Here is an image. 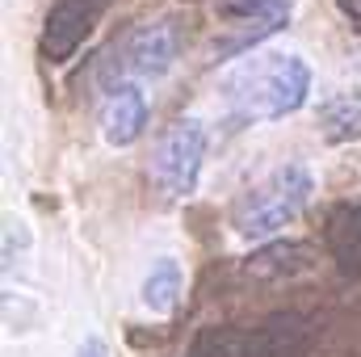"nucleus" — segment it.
Instances as JSON below:
<instances>
[{"instance_id":"obj_1","label":"nucleus","mask_w":361,"mask_h":357,"mask_svg":"<svg viewBox=\"0 0 361 357\" xmlns=\"http://www.w3.org/2000/svg\"><path fill=\"white\" fill-rule=\"evenodd\" d=\"M311 97V68L302 55H248L227 72L223 101L240 122H281L298 114Z\"/></svg>"},{"instance_id":"obj_2","label":"nucleus","mask_w":361,"mask_h":357,"mask_svg":"<svg viewBox=\"0 0 361 357\" xmlns=\"http://www.w3.org/2000/svg\"><path fill=\"white\" fill-rule=\"evenodd\" d=\"M189 38V17L185 13H160L152 21H139L126 30L101 59V85H139V80H160L173 72V63L185 51Z\"/></svg>"},{"instance_id":"obj_3","label":"nucleus","mask_w":361,"mask_h":357,"mask_svg":"<svg viewBox=\"0 0 361 357\" xmlns=\"http://www.w3.org/2000/svg\"><path fill=\"white\" fill-rule=\"evenodd\" d=\"M311 193H315L311 169L298 160H286L231 202V227L244 240H269L307 210Z\"/></svg>"},{"instance_id":"obj_4","label":"nucleus","mask_w":361,"mask_h":357,"mask_svg":"<svg viewBox=\"0 0 361 357\" xmlns=\"http://www.w3.org/2000/svg\"><path fill=\"white\" fill-rule=\"evenodd\" d=\"M206 147L210 135L197 118H177L169 122L147 156V177L164 198H189L202 181V164H206Z\"/></svg>"},{"instance_id":"obj_5","label":"nucleus","mask_w":361,"mask_h":357,"mask_svg":"<svg viewBox=\"0 0 361 357\" xmlns=\"http://www.w3.org/2000/svg\"><path fill=\"white\" fill-rule=\"evenodd\" d=\"M319 337V315L302 307H281L257 328L240 332L235 357H302Z\"/></svg>"},{"instance_id":"obj_6","label":"nucleus","mask_w":361,"mask_h":357,"mask_svg":"<svg viewBox=\"0 0 361 357\" xmlns=\"http://www.w3.org/2000/svg\"><path fill=\"white\" fill-rule=\"evenodd\" d=\"M109 4L114 0H51L47 21H42V38H38L42 63H68V59H76V51L85 47V38L101 25V17L109 13Z\"/></svg>"},{"instance_id":"obj_7","label":"nucleus","mask_w":361,"mask_h":357,"mask_svg":"<svg viewBox=\"0 0 361 357\" xmlns=\"http://www.w3.org/2000/svg\"><path fill=\"white\" fill-rule=\"evenodd\" d=\"M319 240L336 273L349 282H361V198H341L336 206H328Z\"/></svg>"},{"instance_id":"obj_8","label":"nucleus","mask_w":361,"mask_h":357,"mask_svg":"<svg viewBox=\"0 0 361 357\" xmlns=\"http://www.w3.org/2000/svg\"><path fill=\"white\" fill-rule=\"evenodd\" d=\"M147 118H152V105L139 85H114L105 89L101 101V135L109 147H130L135 139H143L147 131Z\"/></svg>"},{"instance_id":"obj_9","label":"nucleus","mask_w":361,"mask_h":357,"mask_svg":"<svg viewBox=\"0 0 361 357\" xmlns=\"http://www.w3.org/2000/svg\"><path fill=\"white\" fill-rule=\"evenodd\" d=\"M311 265H315V244H307V240H269V244H261L257 253H248L240 261V273L269 286V282H290V277L307 273Z\"/></svg>"},{"instance_id":"obj_10","label":"nucleus","mask_w":361,"mask_h":357,"mask_svg":"<svg viewBox=\"0 0 361 357\" xmlns=\"http://www.w3.org/2000/svg\"><path fill=\"white\" fill-rule=\"evenodd\" d=\"M315 126L328 143L345 147V143H361V89H345L328 97L315 114Z\"/></svg>"},{"instance_id":"obj_11","label":"nucleus","mask_w":361,"mask_h":357,"mask_svg":"<svg viewBox=\"0 0 361 357\" xmlns=\"http://www.w3.org/2000/svg\"><path fill=\"white\" fill-rule=\"evenodd\" d=\"M180 290H185L180 265L173 257H160L156 265L147 269V277H143V307L152 315H169V311H177Z\"/></svg>"},{"instance_id":"obj_12","label":"nucleus","mask_w":361,"mask_h":357,"mask_svg":"<svg viewBox=\"0 0 361 357\" xmlns=\"http://www.w3.org/2000/svg\"><path fill=\"white\" fill-rule=\"evenodd\" d=\"M281 4H290V0H214V13L227 25H248V21H261V17L277 13Z\"/></svg>"},{"instance_id":"obj_13","label":"nucleus","mask_w":361,"mask_h":357,"mask_svg":"<svg viewBox=\"0 0 361 357\" xmlns=\"http://www.w3.org/2000/svg\"><path fill=\"white\" fill-rule=\"evenodd\" d=\"M336 13L349 21L353 34H361V0H336Z\"/></svg>"},{"instance_id":"obj_14","label":"nucleus","mask_w":361,"mask_h":357,"mask_svg":"<svg viewBox=\"0 0 361 357\" xmlns=\"http://www.w3.org/2000/svg\"><path fill=\"white\" fill-rule=\"evenodd\" d=\"M76 357H109V349H105V341L101 337H89L85 345H80V353Z\"/></svg>"}]
</instances>
